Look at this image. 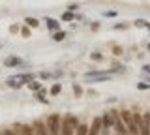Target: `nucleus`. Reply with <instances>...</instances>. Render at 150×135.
I'll use <instances>...</instances> for the list:
<instances>
[{
    "mask_svg": "<svg viewBox=\"0 0 150 135\" xmlns=\"http://www.w3.org/2000/svg\"><path fill=\"white\" fill-rule=\"evenodd\" d=\"M13 79H19V81H25L26 83V85H28V83H30V81H34V79H38V75H36V73H15V75H11Z\"/></svg>",
    "mask_w": 150,
    "mask_h": 135,
    "instance_id": "10",
    "label": "nucleus"
},
{
    "mask_svg": "<svg viewBox=\"0 0 150 135\" xmlns=\"http://www.w3.org/2000/svg\"><path fill=\"white\" fill-rule=\"evenodd\" d=\"M47 94H49V90H47L45 86H41V88H40L38 92H34V98H36L38 101H40V103H45V105H47V103H49V100L45 98Z\"/></svg>",
    "mask_w": 150,
    "mask_h": 135,
    "instance_id": "9",
    "label": "nucleus"
},
{
    "mask_svg": "<svg viewBox=\"0 0 150 135\" xmlns=\"http://www.w3.org/2000/svg\"><path fill=\"white\" fill-rule=\"evenodd\" d=\"M66 10H69V11H77L79 10V4H68V8Z\"/></svg>",
    "mask_w": 150,
    "mask_h": 135,
    "instance_id": "32",
    "label": "nucleus"
},
{
    "mask_svg": "<svg viewBox=\"0 0 150 135\" xmlns=\"http://www.w3.org/2000/svg\"><path fill=\"white\" fill-rule=\"evenodd\" d=\"M100 28H101V23H100V21H92V23H90V30H92V32H98Z\"/></svg>",
    "mask_w": 150,
    "mask_h": 135,
    "instance_id": "28",
    "label": "nucleus"
},
{
    "mask_svg": "<svg viewBox=\"0 0 150 135\" xmlns=\"http://www.w3.org/2000/svg\"><path fill=\"white\" fill-rule=\"evenodd\" d=\"M21 135H36V129L32 124H23L21 126Z\"/></svg>",
    "mask_w": 150,
    "mask_h": 135,
    "instance_id": "16",
    "label": "nucleus"
},
{
    "mask_svg": "<svg viewBox=\"0 0 150 135\" xmlns=\"http://www.w3.org/2000/svg\"><path fill=\"white\" fill-rule=\"evenodd\" d=\"M103 15H105V17H109V19H111V17H116V15H118V11H115V10H109V11H103Z\"/></svg>",
    "mask_w": 150,
    "mask_h": 135,
    "instance_id": "30",
    "label": "nucleus"
},
{
    "mask_svg": "<svg viewBox=\"0 0 150 135\" xmlns=\"http://www.w3.org/2000/svg\"><path fill=\"white\" fill-rule=\"evenodd\" d=\"M28 88H30V90L32 92H38V90H40V88L41 86H43V85H41V81H40V79H34V81H30V83H28V85H26Z\"/></svg>",
    "mask_w": 150,
    "mask_h": 135,
    "instance_id": "20",
    "label": "nucleus"
},
{
    "mask_svg": "<svg viewBox=\"0 0 150 135\" xmlns=\"http://www.w3.org/2000/svg\"><path fill=\"white\" fill-rule=\"evenodd\" d=\"M38 79H40V81H49V79H54V77H53V73H49V71H40L38 73Z\"/></svg>",
    "mask_w": 150,
    "mask_h": 135,
    "instance_id": "23",
    "label": "nucleus"
},
{
    "mask_svg": "<svg viewBox=\"0 0 150 135\" xmlns=\"http://www.w3.org/2000/svg\"><path fill=\"white\" fill-rule=\"evenodd\" d=\"M66 38H68V32L66 30H56V32H53V41H64Z\"/></svg>",
    "mask_w": 150,
    "mask_h": 135,
    "instance_id": "15",
    "label": "nucleus"
},
{
    "mask_svg": "<svg viewBox=\"0 0 150 135\" xmlns=\"http://www.w3.org/2000/svg\"><path fill=\"white\" fill-rule=\"evenodd\" d=\"M135 88H137V90H141V92L150 90V83H146V81H141V83H137V85H135Z\"/></svg>",
    "mask_w": 150,
    "mask_h": 135,
    "instance_id": "24",
    "label": "nucleus"
},
{
    "mask_svg": "<svg viewBox=\"0 0 150 135\" xmlns=\"http://www.w3.org/2000/svg\"><path fill=\"white\" fill-rule=\"evenodd\" d=\"M32 126H34V129H36V135H51L49 128H47V124H45V120L38 118V120L32 122Z\"/></svg>",
    "mask_w": 150,
    "mask_h": 135,
    "instance_id": "4",
    "label": "nucleus"
},
{
    "mask_svg": "<svg viewBox=\"0 0 150 135\" xmlns=\"http://www.w3.org/2000/svg\"><path fill=\"white\" fill-rule=\"evenodd\" d=\"M146 23L148 21H144V19H135L133 26H135V28H146Z\"/></svg>",
    "mask_w": 150,
    "mask_h": 135,
    "instance_id": "25",
    "label": "nucleus"
},
{
    "mask_svg": "<svg viewBox=\"0 0 150 135\" xmlns=\"http://www.w3.org/2000/svg\"><path fill=\"white\" fill-rule=\"evenodd\" d=\"M2 135H17V133L13 131V128H4L2 129Z\"/></svg>",
    "mask_w": 150,
    "mask_h": 135,
    "instance_id": "31",
    "label": "nucleus"
},
{
    "mask_svg": "<svg viewBox=\"0 0 150 135\" xmlns=\"http://www.w3.org/2000/svg\"><path fill=\"white\" fill-rule=\"evenodd\" d=\"M19 34H21V38H30V36H32V28H30L28 25H23Z\"/></svg>",
    "mask_w": 150,
    "mask_h": 135,
    "instance_id": "22",
    "label": "nucleus"
},
{
    "mask_svg": "<svg viewBox=\"0 0 150 135\" xmlns=\"http://www.w3.org/2000/svg\"><path fill=\"white\" fill-rule=\"evenodd\" d=\"M0 135H2V131H0Z\"/></svg>",
    "mask_w": 150,
    "mask_h": 135,
    "instance_id": "37",
    "label": "nucleus"
},
{
    "mask_svg": "<svg viewBox=\"0 0 150 135\" xmlns=\"http://www.w3.org/2000/svg\"><path fill=\"white\" fill-rule=\"evenodd\" d=\"M6 86L8 88H13V90H19V88L26 86V83L25 81H19V79H13V77H8L6 79Z\"/></svg>",
    "mask_w": 150,
    "mask_h": 135,
    "instance_id": "8",
    "label": "nucleus"
},
{
    "mask_svg": "<svg viewBox=\"0 0 150 135\" xmlns=\"http://www.w3.org/2000/svg\"><path fill=\"white\" fill-rule=\"evenodd\" d=\"M146 28H148V32H150V21H148V23H146Z\"/></svg>",
    "mask_w": 150,
    "mask_h": 135,
    "instance_id": "35",
    "label": "nucleus"
},
{
    "mask_svg": "<svg viewBox=\"0 0 150 135\" xmlns=\"http://www.w3.org/2000/svg\"><path fill=\"white\" fill-rule=\"evenodd\" d=\"M122 53H124V49H122L120 45H115V47H112V54H115V57H120Z\"/></svg>",
    "mask_w": 150,
    "mask_h": 135,
    "instance_id": "29",
    "label": "nucleus"
},
{
    "mask_svg": "<svg viewBox=\"0 0 150 135\" xmlns=\"http://www.w3.org/2000/svg\"><path fill=\"white\" fill-rule=\"evenodd\" d=\"M100 135H111V128H101V133Z\"/></svg>",
    "mask_w": 150,
    "mask_h": 135,
    "instance_id": "34",
    "label": "nucleus"
},
{
    "mask_svg": "<svg viewBox=\"0 0 150 135\" xmlns=\"http://www.w3.org/2000/svg\"><path fill=\"white\" fill-rule=\"evenodd\" d=\"M45 124L49 128L51 135H62V116H60V113H51L45 118Z\"/></svg>",
    "mask_w": 150,
    "mask_h": 135,
    "instance_id": "2",
    "label": "nucleus"
},
{
    "mask_svg": "<svg viewBox=\"0 0 150 135\" xmlns=\"http://www.w3.org/2000/svg\"><path fill=\"white\" fill-rule=\"evenodd\" d=\"M90 60L92 62H103V60H105V54L100 53V51H94V53H90Z\"/></svg>",
    "mask_w": 150,
    "mask_h": 135,
    "instance_id": "19",
    "label": "nucleus"
},
{
    "mask_svg": "<svg viewBox=\"0 0 150 135\" xmlns=\"http://www.w3.org/2000/svg\"><path fill=\"white\" fill-rule=\"evenodd\" d=\"M60 21H62V23H73V21H75V11L66 10L62 15H60Z\"/></svg>",
    "mask_w": 150,
    "mask_h": 135,
    "instance_id": "13",
    "label": "nucleus"
},
{
    "mask_svg": "<svg viewBox=\"0 0 150 135\" xmlns=\"http://www.w3.org/2000/svg\"><path fill=\"white\" fill-rule=\"evenodd\" d=\"M88 128H90L88 124L81 122V124L77 126V129H75V133H73V135H88Z\"/></svg>",
    "mask_w": 150,
    "mask_h": 135,
    "instance_id": "18",
    "label": "nucleus"
},
{
    "mask_svg": "<svg viewBox=\"0 0 150 135\" xmlns=\"http://www.w3.org/2000/svg\"><path fill=\"white\" fill-rule=\"evenodd\" d=\"M49 94L51 96H60L62 94V83H53L49 88Z\"/></svg>",
    "mask_w": 150,
    "mask_h": 135,
    "instance_id": "14",
    "label": "nucleus"
},
{
    "mask_svg": "<svg viewBox=\"0 0 150 135\" xmlns=\"http://www.w3.org/2000/svg\"><path fill=\"white\" fill-rule=\"evenodd\" d=\"M4 66H6V68H25L26 62L21 57L11 54V57H6V58H4Z\"/></svg>",
    "mask_w": 150,
    "mask_h": 135,
    "instance_id": "3",
    "label": "nucleus"
},
{
    "mask_svg": "<svg viewBox=\"0 0 150 135\" xmlns=\"http://www.w3.org/2000/svg\"><path fill=\"white\" fill-rule=\"evenodd\" d=\"M45 26H47V30L53 34V32H56V30H60V23L62 21H58V19H54V17H45Z\"/></svg>",
    "mask_w": 150,
    "mask_h": 135,
    "instance_id": "7",
    "label": "nucleus"
},
{
    "mask_svg": "<svg viewBox=\"0 0 150 135\" xmlns=\"http://www.w3.org/2000/svg\"><path fill=\"white\" fill-rule=\"evenodd\" d=\"M79 124H81V122H79V116L77 115L66 113L62 116V135H73Z\"/></svg>",
    "mask_w": 150,
    "mask_h": 135,
    "instance_id": "1",
    "label": "nucleus"
},
{
    "mask_svg": "<svg viewBox=\"0 0 150 135\" xmlns=\"http://www.w3.org/2000/svg\"><path fill=\"white\" fill-rule=\"evenodd\" d=\"M101 128H103V126H101V116H94L90 128H88V135H100Z\"/></svg>",
    "mask_w": 150,
    "mask_h": 135,
    "instance_id": "5",
    "label": "nucleus"
},
{
    "mask_svg": "<svg viewBox=\"0 0 150 135\" xmlns=\"http://www.w3.org/2000/svg\"><path fill=\"white\" fill-rule=\"evenodd\" d=\"M112 28H115V30H128L129 25H128V23H116V25H112Z\"/></svg>",
    "mask_w": 150,
    "mask_h": 135,
    "instance_id": "26",
    "label": "nucleus"
},
{
    "mask_svg": "<svg viewBox=\"0 0 150 135\" xmlns=\"http://www.w3.org/2000/svg\"><path fill=\"white\" fill-rule=\"evenodd\" d=\"M115 135H120V133H116V131H115Z\"/></svg>",
    "mask_w": 150,
    "mask_h": 135,
    "instance_id": "36",
    "label": "nucleus"
},
{
    "mask_svg": "<svg viewBox=\"0 0 150 135\" xmlns=\"http://www.w3.org/2000/svg\"><path fill=\"white\" fill-rule=\"evenodd\" d=\"M141 135H150V111H143V122H141Z\"/></svg>",
    "mask_w": 150,
    "mask_h": 135,
    "instance_id": "6",
    "label": "nucleus"
},
{
    "mask_svg": "<svg viewBox=\"0 0 150 135\" xmlns=\"http://www.w3.org/2000/svg\"><path fill=\"white\" fill-rule=\"evenodd\" d=\"M25 25H28L32 30H36V28H40V19H36V17H25Z\"/></svg>",
    "mask_w": 150,
    "mask_h": 135,
    "instance_id": "12",
    "label": "nucleus"
},
{
    "mask_svg": "<svg viewBox=\"0 0 150 135\" xmlns=\"http://www.w3.org/2000/svg\"><path fill=\"white\" fill-rule=\"evenodd\" d=\"M143 73H146V75H150V64H144V66H143Z\"/></svg>",
    "mask_w": 150,
    "mask_h": 135,
    "instance_id": "33",
    "label": "nucleus"
},
{
    "mask_svg": "<svg viewBox=\"0 0 150 135\" xmlns=\"http://www.w3.org/2000/svg\"><path fill=\"white\" fill-rule=\"evenodd\" d=\"M71 92H73V96H75V98H83V94H84L83 86L79 85V83H71Z\"/></svg>",
    "mask_w": 150,
    "mask_h": 135,
    "instance_id": "17",
    "label": "nucleus"
},
{
    "mask_svg": "<svg viewBox=\"0 0 150 135\" xmlns=\"http://www.w3.org/2000/svg\"><path fill=\"white\" fill-rule=\"evenodd\" d=\"M101 126L103 128H111L112 129V116H111V111H105L101 115Z\"/></svg>",
    "mask_w": 150,
    "mask_h": 135,
    "instance_id": "11",
    "label": "nucleus"
},
{
    "mask_svg": "<svg viewBox=\"0 0 150 135\" xmlns=\"http://www.w3.org/2000/svg\"><path fill=\"white\" fill-rule=\"evenodd\" d=\"M0 47H2V45H0Z\"/></svg>",
    "mask_w": 150,
    "mask_h": 135,
    "instance_id": "38",
    "label": "nucleus"
},
{
    "mask_svg": "<svg viewBox=\"0 0 150 135\" xmlns=\"http://www.w3.org/2000/svg\"><path fill=\"white\" fill-rule=\"evenodd\" d=\"M9 34H19V32H21V26L17 25V23H13V25H9Z\"/></svg>",
    "mask_w": 150,
    "mask_h": 135,
    "instance_id": "27",
    "label": "nucleus"
},
{
    "mask_svg": "<svg viewBox=\"0 0 150 135\" xmlns=\"http://www.w3.org/2000/svg\"><path fill=\"white\" fill-rule=\"evenodd\" d=\"M109 73H111V75H115V73H126V66H122V64H115L112 68H109Z\"/></svg>",
    "mask_w": 150,
    "mask_h": 135,
    "instance_id": "21",
    "label": "nucleus"
}]
</instances>
